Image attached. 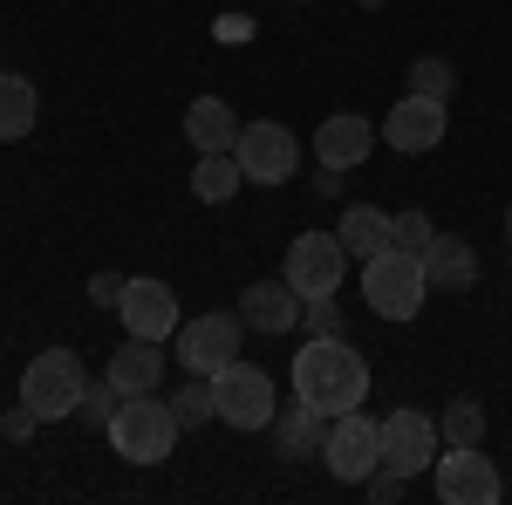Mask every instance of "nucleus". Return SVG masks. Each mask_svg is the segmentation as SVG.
Listing matches in <instances>:
<instances>
[{"instance_id":"obj_1","label":"nucleus","mask_w":512,"mask_h":505,"mask_svg":"<svg viewBox=\"0 0 512 505\" xmlns=\"http://www.w3.org/2000/svg\"><path fill=\"white\" fill-rule=\"evenodd\" d=\"M294 396L315 403L321 417H342V410H362L369 396V362L349 335H315L308 349H294Z\"/></svg>"},{"instance_id":"obj_22","label":"nucleus","mask_w":512,"mask_h":505,"mask_svg":"<svg viewBox=\"0 0 512 505\" xmlns=\"http://www.w3.org/2000/svg\"><path fill=\"white\" fill-rule=\"evenodd\" d=\"M35 117H41L35 82H28V76H7V69H0V144H21V137L35 130Z\"/></svg>"},{"instance_id":"obj_20","label":"nucleus","mask_w":512,"mask_h":505,"mask_svg":"<svg viewBox=\"0 0 512 505\" xmlns=\"http://www.w3.org/2000/svg\"><path fill=\"white\" fill-rule=\"evenodd\" d=\"M390 226H396V212H376V205H349L335 233H342V246H349V260H376L383 246H396Z\"/></svg>"},{"instance_id":"obj_24","label":"nucleus","mask_w":512,"mask_h":505,"mask_svg":"<svg viewBox=\"0 0 512 505\" xmlns=\"http://www.w3.org/2000/svg\"><path fill=\"white\" fill-rule=\"evenodd\" d=\"M410 89H417V96H437V103H451V96H458V69H451L444 55H417V62H410Z\"/></svg>"},{"instance_id":"obj_5","label":"nucleus","mask_w":512,"mask_h":505,"mask_svg":"<svg viewBox=\"0 0 512 505\" xmlns=\"http://www.w3.org/2000/svg\"><path fill=\"white\" fill-rule=\"evenodd\" d=\"M82 355L76 349H41L28 369H21V403L35 410L41 424H62L76 417V396H82Z\"/></svg>"},{"instance_id":"obj_14","label":"nucleus","mask_w":512,"mask_h":505,"mask_svg":"<svg viewBox=\"0 0 512 505\" xmlns=\"http://www.w3.org/2000/svg\"><path fill=\"white\" fill-rule=\"evenodd\" d=\"M376 144H383V130H376L369 117H355V110H335V117L315 130V157H321V164H335V171H355Z\"/></svg>"},{"instance_id":"obj_16","label":"nucleus","mask_w":512,"mask_h":505,"mask_svg":"<svg viewBox=\"0 0 512 505\" xmlns=\"http://www.w3.org/2000/svg\"><path fill=\"white\" fill-rule=\"evenodd\" d=\"M424 280H431V294H472L478 287V246L458 233H437L424 246Z\"/></svg>"},{"instance_id":"obj_6","label":"nucleus","mask_w":512,"mask_h":505,"mask_svg":"<svg viewBox=\"0 0 512 505\" xmlns=\"http://www.w3.org/2000/svg\"><path fill=\"white\" fill-rule=\"evenodd\" d=\"M431 485L444 505H499L506 499V478H499V465L478 444H444L431 465Z\"/></svg>"},{"instance_id":"obj_23","label":"nucleus","mask_w":512,"mask_h":505,"mask_svg":"<svg viewBox=\"0 0 512 505\" xmlns=\"http://www.w3.org/2000/svg\"><path fill=\"white\" fill-rule=\"evenodd\" d=\"M117 403H123V389L110 383V376H89L76 396V424H96V430H110V417H117Z\"/></svg>"},{"instance_id":"obj_4","label":"nucleus","mask_w":512,"mask_h":505,"mask_svg":"<svg viewBox=\"0 0 512 505\" xmlns=\"http://www.w3.org/2000/svg\"><path fill=\"white\" fill-rule=\"evenodd\" d=\"M212 410H219V424L226 430H267L280 410V389L267 369H253V362H226L219 376H212Z\"/></svg>"},{"instance_id":"obj_7","label":"nucleus","mask_w":512,"mask_h":505,"mask_svg":"<svg viewBox=\"0 0 512 505\" xmlns=\"http://www.w3.org/2000/svg\"><path fill=\"white\" fill-rule=\"evenodd\" d=\"M321 465L335 471L342 485H362L369 471L383 465V424H376V417H362V410H342V417H328Z\"/></svg>"},{"instance_id":"obj_9","label":"nucleus","mask_w":512,"mask_h":505,"mask_svg":"<svg viewBox=\"0 0 512 505\" xmlns=\"http://www.w3.org/2000/svg\"><path fill=\"white\" fill-rule=\"evenodd\" d=\"M239 314H192V321H178V335H171V349L185 362V376H219L226 362H239Z\"/></svg>"},{"instance_id":"obj_8","label":"nucleus","mask_w":512,"mask_h":505,"mask_svg":"<svg viewBox=\"0 0 512 505\" xmlns=\"http://www.w3.org/2000/svg\"><path fill=\"white\" fill-rule=\"evenodd\" d=\"M239 171H246V185H287L294 171H301V144H294V130L274 117L260 123H239Z\"/></svg>"},{"instance_id":"obj_17","label":"nucleus","mask_w":512,"mask_h":505,"mask_svg":"<svg viewBox=\"0 0 512 505\" xmlns=\"http://www.w3.org/2000/svg\"><path fill=\"white\" fill-rule=\"evenodd\" d=\"M267 430H274V451H280V458H321V444H328V417H321L315 403H301V396H294V403H280Z\"/></svg>"},{"instance_id":"obj_30","label":"nucleus","mask_w":512,"mask_h":505,"mask_svg":"<svg viewBox=\"0 0 512 505\" xmlns=\"http://www.w3.org/2000/svg\"><path fill=\"white\" fill-rule=\"evenodd\" d=\"M0 430H7L14 444H28V437H35V430H41V417H35V410H28V403H14V410L0 417Z\"/></svg>"},{"instance_id":"obj_2","label":"nucleus","mask_w":512,"mask_h":505,"mask_svg":"<svg viewBox=\"0 0 512 505\" xmlns=\"http://www.w3.org/2000/svg\"><path fill=\"white\" fill-rule=\"evenodd\" d=\"M362 301L376 321H417L424 301H431V280H424V260L403 253V246H383L376 260H362Z\"/></svg>"},{"instance_id":"obj_27","label":"nucleus","mask_w":512,"mask_h":505,"mask_svg":"<svg viewBox=\"0 0 512 505\" xmlns=\"http://www.w3.org/2000/svg\"><path fill=\"white\" fill-rule=\"evenodd\" d=\"M396 246H403V253H417V260H424V246H431L437 239V226H431V212H417V205H403V212H396Z\"/></svg>"},{"instance_id":"obj_11","label":"nucleus","mask_w":512,"mask_h":505,"mask_svg":"<svg viewBox=\"0 0 512 505\" xmlns=\"http://www.w3.org/2000/svg\"><path fill=\"white\" fill-rule=\"evenodd\" d=\"M437 451H444L437 417H424V410H390V417H383V465L390 471L417 478V471L437 465Z\"/></svg>"},{"instance_id":"obj_18","label":"nucleus","mask_w":512,"mask_h":505,"mask_svg":"<svg viewBox=\"0 0 512 505\" xmlns=\"http://www.w3.org/2000/svg\"><path fill=\"white\" fill-rule=\"evenodd\" d=\"M123 396H144V389H158L164 376V342H144V335H123V349H110V369H103Z\"/></svg>"},{"instance_id":"obj_26","label":"nucleus","mask_w":512,"mask_h":505,"mask_svg":"<svg viewBox=\"0 0 512 505\" xmlns=\"http://www.w3.org/2000/svg\"><path fill=\"white\" fill-rule=\"evenodd\" d=\"M171 410H178V424H185V430L219 424V410H212V376H192V383L171 396Z\"/></svg>"},{"instance_id":"obj_12","label":"nucleus","mask_w":512,"mask_h":505,"mask_svg":"<svg viewBox=\"0 0 512 505\" xmlns=\"http://www.w3.org/2000/svg\"><path fill=\"white\" fill-rule=\"evenodd\" d=\"M376 130H383V144H390V151L424 157V151H437V144H444V103L410 89V96H396V110L376 123Z\"/></svg>"},{"instance_id":"obj_3","label":"nucleus","mask_w":512,"mask_h":505,"mask_svg":"<svg viewBox=\"0 0 512 505\" xmlns=\"http://www.w3.org/2000/svg\"><path fill=\"white\" fill-rule=\"evenodd\" d=\"M178 410L171 403H151V389L144 396H123L117 417H110V444H117V458L130 465H164L171 458V444H178Z\"/></svg>"},{"instance_id":"obj_28","label":"nucleus","mask_w":512,"mask_h":505,"mask_svg":"<svg viewBox=\"0 0 512 505\" xmlns=\"http://www.w3.org/2000/svg\"><path fill=\"white\" fill-rule=\"evenodd\" d=\"M301 321H308V335H342V308H335V294H308V301H301Z\"/></svg>"},{"instance_id":"obj_29","label":"nucleus","mask_w":512,"mask_h":505,"mask_svg":"<svg viewBox=\"0 0 512 505\" xmlns=\"http://www.w3.org/2000/svg\"><path fill=\"white\" fill-rule=\"evenodd\" d=\"M123 301V273H89V308H117Z\"/></svg>"},{"instance_id":"obj_25","label":"nucleus","mask_w":512,"mask_h":505,"mask_svg":"<svg viewBox=\"0 0 512 505\" xmlns=\"http://www.w3.org/2000/svg\"><path fill=\"white\" fill-rule=\"evenodd\" d=\"M437 430H444V444H485V410H478L472 396H458V403H444Z\"/></svg>"},{"instance_id":"obj_31","label":"nucleus","mask_w":512,"mask_h":505,"mask_svg":"<svg viewBox=\"0 0 512 505\" xmlns=\"http://www.w3.org/2000/svg\"><path fill=\"white\" fill-rule=\"evenodd\" d=\"M506 239H512V205H506Z\"/></svg>"},{"instance_id":"obj_13","label":"nucleus","mask_w":512,"mask_h":505,"mask_svg":"<svg viewBox=\"0 0 512 505\" xmlns=\"http://www.w3.org/2000/svg\"><path fill=\"white\" fill-rule=\"evenodd\" d=\"M117 314H123V335H144V342H171L178 335V294L164 287V280H123V301H117Z\"/></svg>"},{"instance_id":"obj_19","label":"nucleus","mask_w":512,"mask_h":505,"mask_svg":"<svg viewBox=\"0 0 512 505\" xmlns=\"http://www.w3.org/2000/svg\"><path fill=\"white\" fill-rule=\"evenodd\" d=\"M185 137H192V151H233L239 144V117L226 96H198L192 110H185Z\"/></svg>"},{"instance_id":"obj_10","label":"nucleus","mask_w":512,"mask_h":505,"mask_svg":"<svg viewBox=\"0 0 512 505\" xmlns=\"http://www.w3.org/2000/svg\"><path fill=\"white\" fill-rule=\"evenodd\" d=\"M349 280V246L342 233H294L287 246V287L308 301V294H335Z\"/></svg>"},{"instance_id":"obj_21","label":"nucleus","mask_w":512,"mask_h":505,"mask_svg":"<svg viewBox=\"0 0 512 505\" xmlns=\"http://www.w3.org/2000/svg\"><path fill=\"white\" fill-rule=\"evenodd\" d=\"M239 185H246L239 151H198V164H192V198L198 205H226Z\"/></svg>"},{"instance_id":"obj_15","label":"nucleus","mask_w":512,"mask_h":505,"mask_svg":"<svg viewBox=\"0 0 512 505\" xmlns=\"http://www.w3.org/2000/svg\"><path fill=\"white\" fill-rule=\"evenodd\" d=\"M239 321H246L253 335H287V328L301 321V294L287 287V273H280V280H253V287L239 294Z\"/></svg>"}]
</instances>
